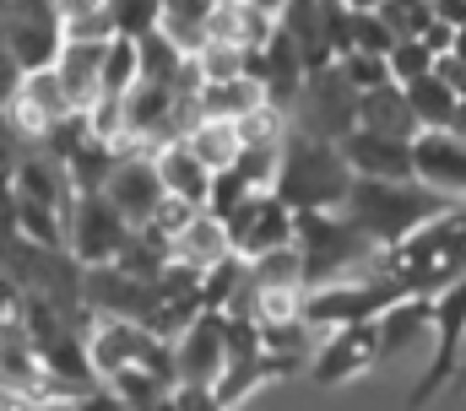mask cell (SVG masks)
Masks as SVG:
<instances>
[{"instance_id": "obj_1", "label": "cell", "mask_w": 466, "mask_h": 411, "mask_svg": "<svg viewBox=\"0 0 466 411\" xmlns=\"http://www.w3.org/2000/svg\"><path fill=\"white\" fill-rule=\"evenodd\" d=\"M380 266L396 276L401 293H440L445 282H456L466 271V201H451L445 211H434L418 233H407L401 244L380 249Z\"/></svg>"}, {"instance_id": "obj_2", "label": "cell", "mask_w": 466, "mask_h": 411, "mask_svg": "<svg viewBox=\"0 0 466 411\" xmlns=\"http://www.w3.org/2000/svg\"><path fill=\"white\" fill-rule=\"evenodd\" d=\"M445 206H451V195L429 190L418 174L412 179H363V174H352L342 211H348V222L374 249H390V244H401L407 233H418Z\"/></svg>"}, {"instance_id": "obj_3", "label": "cell", "mask_w": 466, "mask_h": 411, "mask_svg": "<svg viewBox=\"0 0 466 411\" xmlns=\"http://www.w3.org/2000/svg\"><path fill=\"white\" fill-rule=\"evenodd\" d=\"M348 185H352V168H348V157H342V146L326 141V135H304V130L288 125L271 190L293 211H320V206L348 201Z\"/></svg>"}, {"instance_id": "obj_4", "label": "cell", "mask_w": 466, "mask_h": 411, "mask_svg": "<svg viewBox=\"0 0 466 411\" xmlns=\"http://www.w3.org/2000/svg\"><path fill=\"white\" fill-rule=\"evenodd\" d=\"M293 249L304 260V287L337 282L348 271H363L380 260V249L348 222L342 206H320V211H293Z\"/></svg>"}, {"instance_id": "obj_5", "label": "cell", "mask_w": 466, "mask_h": 411, "mask_svg": "<svg viewBox=\"0 0 466 411\" xmlns=\"http://www.w3.org/2000/svg\"><path fill=\"white\" fill-rule=\"evenodd\" d=\"M288 125L304 130V135H326V141H342L358 125V93H352L348 76L337 71V60L309 65L299 76V93L288 98Z\"/></svg>"}, {"instance_id": "obj_6", "label": "cell", "mask_w": 466, "mask_h": 411, "mask_svg": "<svg viewBox=\"0 0 466 411\" xmlns=\"http://www.w3.org/2000/svg\"><path fill=\"white\" fill-rule=\"evenodd\" d=\"M429 330H434V357H429V368H423V379H418V390H412V406L434 401V396L451 385V374H461V352H466V271L456 276V282H445L440 293H429Z\"/></svg>"}, {"instance_id": "obj_7", "label": "cell", "mask_w": 466, "mask_h": 411, "mask_svg": "<svg viewBox=\"0 0 466 411\" xmlns=\"http://www.w3.org/2000/svg\"><path fill=\"white\" fill-rule=\"evenodd\" d=\"M130 238V222L119 216V206L104 190H76L66 211V249L76 266H109Z\"/></svg>"}, {"instance_id": "obj_8", "label": "cell", "mask_w": 466, "mask_h": 411, "mask_svg": "<svg viewBox=\"0 0 466 411\" xmlns=\"http://www.w3.org/2000/svg\"><path fill=\"white\" fill-rule=\"evenodd\" d=\"M228 227V249L238 260H255L277 244H293V206L282 201L277 190H249L244 201H233L223 211Z\"/></svg>"}, {"instance_id": "obj_9", "label": "cell", "mask_w": 466, "mask_h": 411, "mask_svg": "<svg viewBox=\"0 0 466 411\" xmlns=\"http://www.w3.org/2000/svg\"><path fill=\"white\" fill-rule=\"evenodd\" d=\"M5 114H11V125L22 130V135H33V141H49L76 108L66 98V87H60V76H55V65H33V71H22L16 76V87H11V98H5Z\"/></svg>"}, {"instance_id": "obj_10", "label": "cell", "mask_w": 466, "mask_h": 411, "mask_svg": "<svg viewBox=\"0 0 466 411\" xmlns=\"http://www.w3.org/2000/svg\"><path fill=\"white\" fill-rule=\"evenodd\" d=\"M104 195L119 206V216L130 227H147L163 206V179H157V163H152V146H115V168L104 179Z\"/></svg>"}, {"instance_id": "obj_11", "label": "cell", "mask_w": 466, "mask_h": 411, "mask_svg": "<svg viewBox=\"0 0 466 411\" xmlns=\"http://www.w3.org/2000/svg\"><path fill=\"white\" fill-rule=\"evenodd\" d=\"M374 363H380L374 319H358V325L320 330V341H315V352H309V379H315V385H348V379H363Z\"/></svg>"}, {"instance_id": "obj_12", "label": "cell", "mask_w": 466, "mask_h": 411, "mask_svg": "<svg viewBox=\"0 0 466 411\" xmlns=\"http://www.w3.org/2000/svg\"><path fill=\"white\" fill-rule=\"evenodd\" d=\"M228 357V314L223 308H196L185 330L174 336V379L185 385H218Z\"/></svg>"}, {"instance_id": "obj_13", "label": "cell", "mask_w": 466, "mask_h": 411, "mask_svg": "<svg viewBox=\"0 0 466 411\" xmlns=\"http://www.w3.org/2000/svg\"><path fill=\"white\" fill-rule=\"evenodd\" d=\"M412 174L429 190L466 201V141L456 130H418L412 135Z\"/></svg>"}, {"instance_id": "obj_14", "label": "cell", "mask_w": 466, "mask_h": 411, "mask_svg": "<svg viewBox=\"0 0 466 411\" xmlns=\"http://www.w3.org/2000/svg\"><path fill=\"white\" fill-rule=\"evenodd\" d=\"M337 146H342L348 168L363 179H412V141H401V135H380V130L352 125Z\"/></svg>"}, {"instance_id": "obj_15", "label": "cell", "mask_w": 466, "mask_h": 411, "mask_svg": "<svg viewBox=\"0 0 466 411\" xmlns=\"http://www.w3.org/2000/svg\"><path fill=\"white\" fill-rule=\"evenodd\" d=\"M228 227H223V216L218 211H207V206H196L174 233H168V260H185V266H196V271H212L218 260H228Z\"/></svg>"}, {"instance_id": "obj_16", "label": "cell", "mask_w": 466, "mask_h": 411, "mask_svg": "<svg viewBox=\"0 0 466 411\" xmlns=\"http://www.w3.org/2000/svg\"><path fill=\"white\" fill-rule=\"evenodd\" d=\"M104 44L109 38H60V49H55V76H60V87H66V98L71 108L82 114L87 103L98 98V71H104Z\"/></svg>"}, {"instance_id": "obj_17", "label": "cell", "mask_w": 466, "mask_h": 411, "mask_svg": "<svg viewBox=\"0 0 466 411\" xmlns=\"http://www.w3.org/2000/svg\"><path fill=\"white\" fill-rule=\"evenodd\" d=\"M152 163H157V179H163V190L174 195V201H190V206H207V190H212V168L179 141V135H168V141H157L152 146Z\"/></svg>"}, {"instance_id": "obj_18", "label": "cell", "mask_w": 466, "mask_h": 411, "mask_svg": "<svg viewBox=\"0 0 466 411\" xmlns=\"http://www.w3.org/2000/svg\"><path fill=\"white\" fill-rule=\"evenodd\" d=\"M5 49H11V60H16L22 71L55 60V49H60V16L49 11V0H44V5H27V16H16V22L5 27Z\"/></svg>"}, {"instance_id": "obj_19", "label": "cell", "mask_w": 466, "mask_h": 411, "mask_svg": "<svg viewBox=\"0 0 466 411\" xmlns=\"http://www.w3.org/2000/svg\"><path fill=\"white\" fill-rule=\"evenodd\" d=\"M358 125H363V130H380V135L412 141V135H418V114H412V103H407V87H401V82H380V87L358 93Z\"/></svg>"}, {"instance_id": "obj_20", "label": "cell", "mask_w": 466, "mask_h": 411, "mask_svg": "<svg viewBox=\"0 0 466 411\" xmlns=\"http://www.w3.org/2000/svg\"><path fill=\"white\" fill-rule=\"evenodd\" d=\"M271 27H277V16H266L260 5H249V0H218L207 38H228V44H238L249 55V49H260L271 38Z\"/></svg>"}, {"instance_id": "obj_21", "label": "cell", "mask_w": 466, "mask_h": 411, "mask_svg": "<svg viewBox=\"0 0 466 411\" xmlns=\"http://www.w3.org/2000/svg\"><path fill=\"white\" fill-rule=\"evenodd\" d=\"M179 141H185L212 174H218V168H233V157H238V125L223 119V114H196Z\"/></svg>"}, {"instance_id": "obj_22", "label": "cell", "mask_w": 466, "mask_h": 411, "mask_svg": "<svg viewBox=\"0 0 466 411\" xmlns=\"http://www.w3.org/2000/svg\"><path fill=\"white\" fill-rule=\"evenodd\" d=\"M136 65H141V82L179 87V76H185L190 55H185V49H179L163 27H152V33H141V38H136Z\"/></svg>"}, {"instance_id": "obj_23", "label": "cell", "mask_w": 466, "mask_h": 411, "mask_svg": "<svg viewBox=\"0 0 466 411\" xmlns=\"http://www.w3.org/2000/svg\"><path fill=\"white\" fill-rule=\"evenodd\" d=\"M212 5L218 0H163V16H157V27L185 49V55H196L201 44H207V27H212Z\"/></svg>"}, {"instance_id": "obj_24", "label": "cell", "mask_w": 466, "mask_h": 411, "mask_svg": "<svg viewBox=\"0 0 466 411\" xmlns=\"http://www.w3.org/2000/svg\"><path fill=\"white\" fill-rule=\"evenodd\" d=\"M401 87H407V103H412V114H418V130H445L451 114H456V103H461L434 71H423V76H412V82H401Z\"/></svg>"}, {"instance_id": "obj_25", "label": "cell", "mask_w": 466, "mask_h": 411, "mask_svg": "<svg viewBox=\"0 0 466 411\" xmlns=\"http://www.w3.org/2000/svg\"><path fill=\"white\" fill-rule=\"evenodd\" d=\"M141 82V65H136V38L115 33L104 44V71H98V98H125L130 87Z\"/></svg>"}, {"instance_id": "obj_26", "label": "cell", "mask_w": 466, "mask_h": 411, "mask_svg": "<svg viewBox=\"0 0 466 411\" xmlns=\"http://www.w3.org/2000/svg\"><path fill=\"white\" fill-rule=\"evenodd\" d=\"M385 65H390V82H412V76L434 71V49H429L418 33H407V38H396V44L385 49Z\"/></svg>"}, {"instance_id": "obj_27", "label": "cell", "mask_w": 466, "mask_h": 411, "mask_svg": "<svg viewBox=\"0 0 466 411\" xmlns=\"http://www.w3.org/2000/svg\"><path fill=\"white\" fill-rule=\"evenodd\" d=\"M190 60H196L201 82H228V76H238V71H244V49H238V44H228V38H207Z\"/></svg>"}, {"instance_id": "obj_28", "label": "cell", "mask_w": 466, "mask_h": 411, "mask_svg": "<svg viewBox=\"0 0 466 411\" xmlns=\"http://www.w3.org/2000/svg\"><path fill=\"white\" fill-rule=\"evenodd\" d=\"M337 71L352 82V93H369V87L390 82V65H385V55H374V49H342V55H337Z\"/></svg>"}, {"instance_id": "obj_29", "label": "cell", "mask_w": 466, "mask_h": 411, "mask_svg": "<svg viewBox=\"0 0 466 411\" xmlns=\"http://www.w3.org/2000/svg\"><path fill=\"white\" fill-rule=\"evenodd\" d=\"M277 157H282V141H277V146H238L233 174H238L249 190H271V179H277Z\"/></svg>"}, {"instance_id": "obj_30", "label": "cell", "mask_w": 466, "mask_h": 411, "mask_svg": "<svg viewBox=\"0 0 466 411\" xmlns=\"http://www.w3.org/2000/svg\"><path fill=\"white\" fill-rule=\"evenodd\" d=\"M157 16H163V0H109V22H115V33H125V38L152 33Z\"/></svg>"}, {"instance_id": "obj_31", "label": "cell", "mask_w": 466, "mask_h": 411, "mask_svg": "<svg viewBox=\"0 0 466 411\" xmlns=\"http://www.w3.org/2000/svg\"><path fill=\"white\" fill-rule=\"evenodd\" d=\"M434 76H440L456 98H466V60H461V55H451V49H445V55H434Z\"/></svg>"}, {"instance_id": "obj_32", "label": "cell", "mask_w": 466, "mask_h": 411, "mask_svg": "<svg viewBox=\"0 0 466 411\" xmlns=\"http://www.w3.org/2000/svg\"><path fill=\"white\" fill-rule=\"evenodd\" d=\"M49 11L60 22H76V16H93V11H109V0H49Z\"/></svg>"}, {"instance_id": "obj_33", "label": "cell", "mask_w": 466, "mask_h": 411, "mask_svg": "<svg viewBox=\"0 0 466 411\" xmlns=\"http://www.w3.org/2000/svg\"><path fill=\"white\" fill-rule=\"evenodd\" d=\"M429 16L445 22V27H461L466 22V0H429Z\"/></svg>"}, {"instance_id": "obj_34", "label": "cell", "mask_w": 466, "mask_h": 411, "mask_svg": "<svg viewBox=\"0 0 466 411\" xmlns=\"http://www.w3.org/2000/svg\"><path fill=\"white\" fill-rule=\"evenodd\" d=\"M445 130H456V135L466 141V98L456 103V114H451V125H445Z\"/></svg>"}, {"instance_id": "obj_35", "label": "cell", "mask_w": 466, "mask_h": 411, "mask_svg": "<svg viewBox=\"0 0 466 411\" xmlns=\"http://www.w3.org/2000/svg\"><path fill=\"white\" fill-rule=\"evenodd\" d=\"M451 55H461V60H466V22L451 33Z\"/></svg>"}, {"instance_id": "obj_36", "label": "cell", "mask_w": 466, "mask_h": 411, "mask_svg": "<svg viewBox=\"0 0 466 411\" xmlns=\"http://www.w3.org/2000/svg\"><path fill=\"white\" fill-rule=\"evenodd\" d=\"M249 5H260L266 16H277V11H282V0H249Z\"/></svg>"}, {"instance_id": "obj_37", "label": "cell", "mask_w": 466, "mask_h": 411, "mask_svg": "<svg viewBox=\"0 0 466 411\" xmlns=\"http://www.w3.org/2000/svg\"><path fill=\"white\" fill-rule=\"evenodd\" d=\"M461 374H466V352H461Z\"/></svg>"}]
</instances>
